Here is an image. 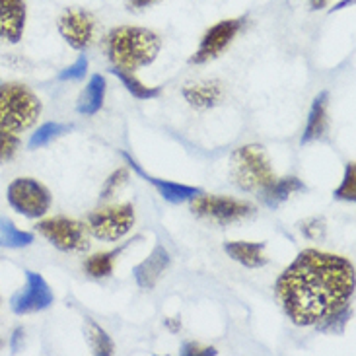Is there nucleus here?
<instances>
[{
  "label": "nucleus",
  "instance_id": "1",
  "mask_svg": "<svg viewBox=\"0 0 356 356\" xmlns=\"http://www.w3.org/2000/svg\"><path fill=\"white\" fill-rule=\"evenodd\" d=\"M355 265L347 257L304 250L280 273L275 292L290 321L309 327L345 308L355 294Z\"/></svg>",
  "mask_w": 356,
  "mask_h": 356
},
{
  "label": "nucleus",
  "instance_id": "2",
  "mask_svg": "<svg viewBox=\"0 0 356 356\" xmlns=\"http://www.w3.org/2000/svg\"><path fill=\"white\" fill-rule=\"evenodd\" d=\"M106 55L113 68L135 72L152 65L162 49L160 35L140 26H117L104 39Z\"/></svg>",
  "mask_w": 356,
  "mask_h": 356
},
{
  "label": "nucleus",
  "instance_id": "3",
  "mask_svg": "<svg viewBox=\"0 0 356 356\" xmlns=\"http://www.w3.org/2000/svg\"><path fill=\"white\" fill-rule=\"evenodd\" d=\"M230 174L241 191H265L277 179L273 164L261 145H245L234 150L230 158Z\"/></svg>",
  "mask_w": 356,
  "mask_h": 356
},
{
  "label": "nucleus",
  "instance_id": "4",
  "mask_svg": "<svg viewBox=\"0 0 356 356\" xmlns=\"http://www.w3.org/2000/svg\"><path fill=\"white\" fill-rule=\"evenodd\" d=\"M39 97L24 84H0V129L22 133L35 125L41 115Z\"/></svg>",
  "mask_w": 356,
  "mask_h": 356
},
{
  "label": "nucleus",
  "instance_id": "5",
  "mask_svg": "<svg viewBox=\"0 0 356 356\" xmlns=\"http://www.w3.org/2000/svg\"><path fill=\"white\" fill-rule=\"evenodd\" d=\"M135 207L131 202L97 209L88 216V230L102 241H117L125 238L135 226Z\"/></svg>",
  "mask_w": 356,
  "mask_h": 356
},
{
  "label": "nucleus",
  "instance_id": "6",
  "mask_svg": "<svg viewBox=\"0 0 356 356\" xmlns=\"http://www.w3.org/2000/svg\"><path fill=\"white\" fill-rule=\"evenodd\" d=\"M6 199L10 207L26 218H41L51 207L47 187L31 177H18L10 183Z\"/></svg>",
  "mask_w": 356,
  "mask_h": 356
},
{
  "label": "nucleus",
  "instance_id": "7",
  "mask_svg": "<svg viewBox=\"0 0 356 356\" xmlns=\"http://www.w3.org/2000/svg\"><path fill=\"white\" fill-rule=\"evenodd\" d=\"M191 212L195 216L218 222V224H232V222L245 220L255 212V209L253 204L240 201V199L199 193L195 199H191Z\"/></svg>",
  "mask_w": 356,
  "mask_h": 356
},
{
  "label": "nucleus",
  "instance_id": "8",
  "mask_svg": "<svg viewBox=\"0 0 356 356\" xmlns=\"http://www.w3.org/2000/svg\"><path fill=\"white\" fill-rule=\"evenodd\" d=\"M35 228L51 245H55L58 251H65V253L84 251L90 245L86 226L74 218L55 216V218L41 220Z\"/></svg>",
  "mask_w": 356,
  "mask_h": 356
},
{
  "label": "nucleus",
  "instance_id": "9",
  "mask_svg": "<svg viewBox=\"0 0 356 356\" xmlns=\"http://www.w3.org/2000/svg\"><path fill=\"white\" fill-rule=\"evenodd\" d=\"M241 28H243V18H230L222 19L218 24H214L212 28L207 29L199 47L193 53V65H204L209 60L220 57L222 53L230 47L232 41L240 33Z\"/></svg>",
  "mask_w": 356,
  "mask_h": 356
},
{
  "label": "nucleus",
  "instance_id": "10",
  "mask_svg": "<svg viewBox=\"0 0 356 356\" xmlns=\"http://www.w3.org/2000/svg\"><path fill=\"white\" fill-rule=\"evenodd\" d=\"M53 300H55V296H53V290L47 284V280L43 279L39 273L28 270L26 273V284L12 296L10 308L16 316H28V314H35V312L51 308Z\"/></svg>",
  "mask_w": 356,
  "mask_h": 356
},
{
  "label": "nucleus",
  "instance_id": "11",
  "mask_svg": "<svg viewBox=\"0 0 356 356\" xmlns=\"http://www.w3.org/2000/svg\"><path fill=\"white\" fill-rule=\"evenodd\" d=\"M57 28L70 47L84 51L96 35V18L92 12L74 6V8H67L58 16Z\"/></svg>",
  "mask_w": 356,
  "mask_h": 356
},
{
  "label": "nucleus",
  "instance_id": "12",
  "mask_svg": "<svg viewBox=\"0 0 356 356\" xmlns=\"http://www.w3.org/2000/svg\"><path fill=\"white\" fill-rule=\"evenodd\" d=\"M28 19L26 0H0V41L18 43Z\"/></svg>",
  "mask_w": 356,
  "mask_h": 356
},
{
  "label": "nucleus",
  "instance_id": "13",
  "mask_svg": "<svg viewBox=\"0 0 356 356\" xmlns=\"http://www.w3.org/2000/svg\"><path fill=\"white\" fill-rule=\"evenodd\" d=\"M170 261H172V257H170V253L164 245H156L154 251L150 253V257L143 261L140 265H136L135 270H133L136 284L145 290L154 289L158 280L162 279L165 269L170 267Z\"/></svg>",
  "mask_w": 356,
  "mask_h": 356
},
{
  "label": "nucleus",
  "instance_id": "14",
  "mask_svg": "<svg viewBox=\"0 0 356 356\" xmlns=\"http://www.w3.org/2000/svg\"><path fill=\"white\" fill-rule=\"evenodd\" d=\"M125 160L131 164V168L135 170L136 174H140L145 177L146 181L150 183V185H154L156 191L160 193L162 197H164L165 201L172 202V204H181L185 201H191L195 199L199 193H202L201 189H197V187H191V185H183V183H175V181H165V179H158V177H152V175H146L143 170H140V165L136 164L135 160L131 158L129 154H125Z\"/></svg>",
  "mask_w": 356,
  "mask_h": 356
},
{
  "label": "nucleus",
  "instance_id": "15",
  "mask_svg": "<svg viewBox=\"0 0 356 356\" xmlns=\"http://www.w3.org/2000/svg\"><path fill=\"white\" fill-rule=\"evenodd\" d=\"M183 97L191 107L197 109H211L218 106L222 99V84L218 80H207L197 84H187L183 88Z\"/></svg>",
  "mask_w": 356,
  "mask_h": 356
},
{
  "label": "nucleus",
  "instance_id": "16",
  "mask_svg": "<svg viewBox=\"0 0 356 356\" xmlns=\"http://www.w3.org/2000/svg\"><path fill=\"white\" fill-rule=\"evenodd\" d=\"M224 251L230 255L236 263L250 269H261L267 265V255H265V243H255V241H228L224 245Z\"/></svg>",
  "mask_w": 356,
  "mask_h": 356
},
{
  "label": "nucleus",
  "instance_id": "17",
  "mask_svg": "<svg viewBox=\"0 0 356 356\" xmlns=\"http://www.w3.org/2000/svg\"><path fill=\"white\" fill-rule=\"evenodd\" d=\"M327 92H321L314 99L308 121H306V129H304V135H302V145H309V143L319 140L321 136L325 135V131H327Z\"/></svg>",
  "mask_w": 356,
  "mask_h": 356
},
{
  "label": "nucleus",
  "instance_id": "18",
  "mask_svg": "<svg viewBox=\"0 0 356 356\" xmlns=\"http://www.w3.org/2000/svg\"><path fill=\"white\" fill-rule=\"evenodd\" d=\"M104 99H106V78L102 74H94L90 78L88 86L84 88L82 96L78 99V113L82 115H96L97 111L104 106Z\"/></svg>",
  "mask_w": 356,
  "mask_h": 356
},
{
  "label": "nucleus",
  "instance_id": "19",
  "mask_svg": "<svg viewBox=\"0 0 356 356\" xmlns=\"http://www.w3.org/2000/svg\"><path fill=\"white\" fill-rule=\"evenodd\" d=\"M304 189L306 185L300 181L298 177H282V179H275L265 191H261V199L267 207L277 209L284 201H289L294 193L304 191Z\"/></svg>",
  "mask_w": 356,
  "mask_h": 356
},
{
  "label": "nucleus",
  "instance_id": "20",
  "mask_svg": "<svg viewBox=\"0 0 356 356\" xmlns=\"http://www.w3.org/2000/svg\"><path fill=\"white\" fill-rule=\"evenodd\" d=\"M127 245H129V241L123 243L121 248H117V250L104 251V253H96V255L88 257L84 261L86 275H90L92 279H106V277H109L113 273V265H115L117 257L127 250Z\"/></svg>",
  "mask_w": 356,
  "mask_h": 356
},
{
  "label": "nucleus",
  "instance_id": "21",
  "mask_svg": "<svg viewBox=\"0 0 356 356\" xmlns=\"http://www.w3.org/2000/svg\"><path fill=\"white\" fill-rule=\"evenodd\" d=\"M111 72L121 80V84L127 88V92H131L136 99H154V97H160V94H162V88L146 86L133 72H125V70H119V68H113Z\"/></svg>",
  "mask_w": 356,
  "mask_h": 356
},
{
  "label": "nucleus",
  "instance_id": "22",
  "mask_svg": "<svg viewBox=\"0 0 356 356\" xmlns=\"http://www.w3.org/2000/svg\"><path fill=\"white\" fill-rule=\"evenodd\" d=\"M31 241H33V234L18 230L10 220L0 218V245L2 248L18 250V248H28Z\"/></svg>",
  "mask_w": 356,
  "mask_h": 356
},
{
  "label": "nucleus",
  "instance_id": "23",
  "mask_svg": "<svg viewBox=\"0 0 356 356\" xmlns=\"http://www.w3.org/2000/svg\"><path fill=\"white\" fill-rule=\"evenodd\" d=\"M86 337L92 350L99 356L113 355L115 353V345H113V341H111V337L107 335L106 331L99 327L96 321H92V319H86Z\"/></svg>",
  "mask_w": 356,
  "mask_h": 356
},
{
  "label": "nucleus",
  "instance_id": "24",
  "mask_svg": "<svg viewBox=\"0 0 356 356\" xmlns=\"http://www.w3.org/2000/svg\"><path fill=\"white\" fill-rule=\"evenodd\" d=\"M72 129V125H63V123H45L39 127L38 133H33L29 138V148H41L49 145L51 140H55L57 136L65 135Z\"/></svg>",
  "mask_w": 356,
  "mask_h": 356
},
{
  "label": "nucleus",
  "instance_id": "25",
  "mask_svg": "<svg viewBox=\"0 0 356 356\" xmlns=\"http://www.w3.org/2000/svg\"><path fill=\"white\" fill-rule=\"evenodd\" d=\"M353 318V308H348V304L345 308H341L335 312L333 316H329L327 319H323L321 323H318V329L321 333H343L347 327L348 319Z\"/></svg>",
  "mask_w": 356,
  "mask_h": 356
},
{
  "label": "nucleus",
  "instance_id": "26",
  "mask_svg": "<svg viewBox=\"0 0 356 356\" xmlns=\"http://www.w3.org/2000/svg\"><path fill=\"white\" fill-rule=\"evenodd\" d=\"M335 199L339 201H348L353 202L356 199V165L355 162H350L345 168V177H343V183L335 189Z\"/></svg>",
  "mask_w": 356,
  "mask_h": 356
},
{
  "label": "nucleus",
  "instance_id": "27",
  "mask_svg": "<svg viewBox=\"0 0 356 356\" xmlns=\"http://www.w3.org/2000/svg\"><path fill=\"white\" fill-rule=\"evenodd\" d=\"M127 179H129V170H127V168H119V170H115L113 174L107 177L106 183H104V187H102V193H99L102 201L111 199V197L125 185Z\"/></svg>",
  "mask_w": 356,
  "mask_h": 356
},
{
  "label": "nucleus",
  "instance_id": "28",
  "mask_svg": "<svg viewBox=\"0 0 356 356\" xmlns=\"http://www.w3.org/2000/svg\"><path fill=\"white\" fill-rule=\"evenodd\" d=\"M19 148V136L12 131L0 129V164L12 160Z\"/></svg>",
  "mask_w": 356,
  "mask_h": 356
},
{
  "label": "nucleus",
  "instance_id": "29",
  "mask_svg": "<svg viewBox=\"0 0 356 356\" xmlns=\"http://www.w3.org/2000/svg\"><path fill=\"white\" fill-rule=\"evenodd\" d=\"M88 72V58L86 55H80L74 65H70L68 68H65L60 74H58V80L60 82H68V80H82L86 76Z\"/></svg>",
  "mask_w": 356,
  "mask_h": 356
},
{
  "label": "nucleus",
  "instance_id": "30",
  "mask_svg": "<svg viewBox=\"0 0 356 356\" xmlns=\"http://www.w3.org/2000/svg\"><path fill=\"white\" fill-rule=\"evenodd\" d=\"M300 230L308 240H321L325 236V220L323 218H308L300 224Z\"/></svg>",
  "mask_w": 356,
  "mask_h": 356
},
{
  "label": "nucleus",
  "instance_id": "31",
  "mask_svg": "<svg viewBox=\"0 0 356 356\" xmlns=\"http://www.w3.org/2000/svg\"><path fill=\"white\" fill-rule=\"evenodd\" d=\"M183 356H214L216 350L212 347H201L197 343H185L181 347Z\"/></svg>",
  "mask_w": 356,
  "mask_h": 356
},
{
  "label": "nucleus",
  "instance_id": "32",
  "mask_svg": "<svg viewBox=\"0 0 356 356\" xmlns=\"http://www.w3.org/2000/svg\"><path fill=\"white\" fill-rule=\"evenodd\" d=\"M156 2H160V0H125V6L131 12H140V10L148 8V6H152Z\"/></svg>",
  "mask_w": 356,
  "mask_h": 356
},
{
  "label": "nucleus",
  "instance_id": "33",
  "mask_svg": "<svg viewBox=\"0 0 356 356\" xmlns=\"http://www.w3.org/2000/svg\"><path fill=\"white\" fill-rule=\"evenodd\" d=\"M22 333H24L22 329H16V333H14V339H12V350L14 353H18V341L22 339Z\"/></svg>",
  "mask_w": 356,
  "mask_h": 356
},
{
  "label": "nucleus",
  "instance_id": "34",
  "mask_svg": "<svg viewBox=\"0 0 356 356\" xmlns=\"http://www.w3.org/2000/svg\"><path fill=\"white\" fill-rule=\"evenodd\" d=\"M325 4H327V0H312V8H314V10L323 8Z\"/></svg>",
  "mask_w": 356,
  "mask_h": 356
},
{
  "label": "nucleus",
  "instance_id": "35",
  "mask_svg": "<svg viewBox=\"0 0 356 356\" xmlns=\"http://www.w3.org/2000/svg\"><path fill=\"white\" fill-rule=\"evenodd\" d=\"M353 2H355V0H341L339 4H335V8L333 10H343L345 6H348V4H353Z\"/></svg>",
  "mask_w": 356,
  "mask_h": 356
},
{
  "label": "nucleus",
  "instance_id": "36",
  "mask_svg": "<svg viewBox=\"0 0 356 356\" xmlns=\"http://www.w3.org/2000/svg\"><path fill=\"white\" fill-rule=\"evenodd\" d=\"M168 325H170V329H172V331H177V329L181 327L179 319H175V323H174V321H172V319H168Z\"/></svg>",
  "mask_w": 356,
  "mask_h": 356
},
{
  "label": "nucleus",
  "instance_id": "37",
  "mask_svg": "<svg viewBox=\"0 0 356 356\" xmlns=\"http://www.w3.org/2000/svg\"><path fill=\"white\" fill-rule=\"evenodd\" d=\"M0 347H2V341H0Z\"/></svg>",
  "mask_w": 356,
  "mask_h": 356
}]
</instances>
